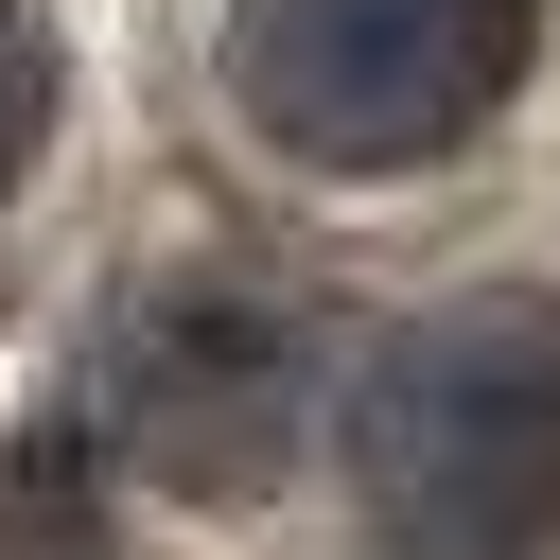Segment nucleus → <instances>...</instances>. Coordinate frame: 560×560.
<instances>
[{"instance_id":"obj_1","label":"nucleus","mask_w":560,"mask_h":560,"mask_svg":"<svg viewBox=\"0 0 560 560\" xmlns=\"http://www.w3.org/2000/svg\"><path fill=\"white\" fill-rule=\"evenodd\" d=\"M368 560H542L560 542V315L455 298L350 385Z\"/></svg>"},{"instance_id":"obj_2","label":"nucleus","mask_w":560,"mask_h":560,"mask_svg":"<svg viewBox=\"0 0 560 560\" xmlns=\"http://www.w3.org/2000/svg\"><path fill=\"white\" fill-rule=\"evenodd\" d=\"M542 0H228V88L315 175H420L525 88Z\"/></svg>"},{"instance_id":"obj_3","label":"nucleus","mask_w":560,"mask_h":560,"mask_svg":"<svg viewBox=\"0 0 560 560\" xmlns=\"http://www.w3.org/2000/svg\"><path fill=\"white\" fill-rule=\"evenodd\" d=\"M88 438L140 490H262L298 438V332L262 298H140L88 350Z\"/></svg>"},{"instance_id":"obj_4","label":"nucleus","mask_w":560,"mask_h":560,"mask_svg":"<svg viewBox=\"0 0 560 560\" xmlns=\"http://www.w3.org/2000/svg\"><path fill=\"white\" fill-rule=\"evenodd\" d=\"M0 560H105V508H88V472H52V455H0Z\"/></svg>"},{"instance_id":"obj_5","label":"nucleus","mask_w":560,"mask_h":560,"mask_svg":"<svg viewBox=\"0 0 560 560\" xmlns=\"http://www.w3.org/2000/svg\"><path fill=\"white\" fill-rule=\"evenodd\" d=\"M35 122H52V52H35V18L0 0V192L35 175Z\"/></svg>"}]
</instances>
